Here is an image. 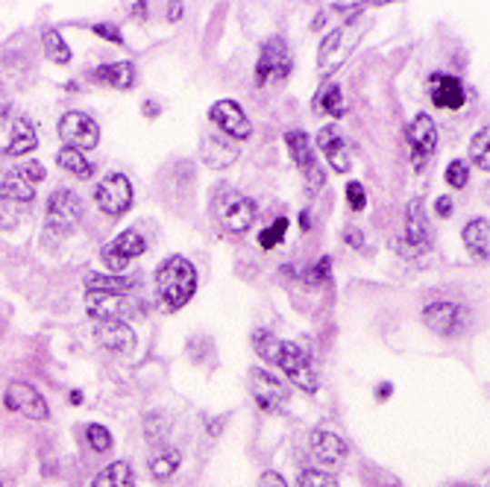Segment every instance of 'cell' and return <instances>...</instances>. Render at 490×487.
I'll return each mask as SVG.
<instances>
[{
  "mask_svg": "<svg viewBox=\"0 0 490 487\" xmlns=\"http://www.w3.org/2000/svg\"><path fill=\"white\" fill-rule=\"evenodd\" d=\"M138 285L135 279L126 276H103V273H88L85 276V291H103V293H126Z\"/></svg>",
  "mask_w": 490,
  "mask_h": 487,
  "instance_id": "obj_31",
  "label": "cell"
},
{
  "mask_svg": "<svg viewBox=\"0 0 490 487\" xmlns=\"http://www.w3.org/2000/svg\"><path fill=\"white\" fill-rule=\"evenodd\" d=\"M453 200L449 197H437L435 200V212H437V217H453Z\"/></svg>",
  "mask_w": 490,
  "mask_h": 487,
  "instance_id": "obj_44",
  "label": "cell"
},
{
  "mask_svg": "<svg viewBox=\"0 0 490 487\" xmlns=\"http://www.w3.org/2000/svg\"><path fill=\"white\" fill-rule=\"evenodd\" d=\"M133 12L141 18V15H145V12H147V6H145V4H135V6H133Z\"/></svg>",
  "mask_w": 490,
  "mask_h": 487,
  "instance_id": "obj_49",
  "label": "cell"
},
{
  "mask_svg": "<svg viewBox=\"0 0 490 487\" xmlns=\"http://www.w3.org/2000/svg\"><path fill=\"white\" fill-rule=\"evenodd\" d=\"M288 233V217H276L274 224H270L265 233L259 235V244H262V250H274L282 244V238H285Z\"/></svg>",
  "mask_w": 490,
  "mask_h": 487,
  "instance_id": "obj_36",
  "label": "cell"
},
{
  "mask_svg": "<svg viewBox=\"0 0 490 487\" xmlns=\"http://www.w3.org/2000/svg\"><path fill=\"white\" fill-rule=\"evenodd\" d=\"M285 144H288V153H291V162L296 164V171L303 174L305 185L312 194H320L326 185V171L320 168V162L315 159V150H312V141L303 130H291L285 133Z\"/></svg>",
  "mask_w": 490,
  "mask_h": 487,
  "instance_id": "obj_8",
  "label": "cell"
},
{
  "mask_svg": "<svg viewBox=\"0 0 490 487\" xmlns=\"http://www.w3.org/2000/svg\"><path fill=\"white\" fill-rule=\"evenodd\" d=\"M423 323L429 326L432 332L444 338L461 335L464 326L470 323V312L464 305L453 303V300H441V303H429L423 309Z\"/></svg>",
  "mask_w": 490,
  "mask_h": 487,
  "instance_id": "obj_13",
  "label": "cell"
},
{
  "mask_svg": "<svg viewBox=\"0 0 490 487\" xmlns=\"http://www.w3.org/2000/svg\"><path fill=\"white\" fill-rule=\"evenodd\" d=\"M35 147H38V133H35L33 121L27 118V114H15V118H12V138H9V144L0 150V156L18 159V156L33 153Z\"/></svg>",
  "mask_w": 490,
  "mask_h": 487,
  "instance_id": "obj_21",
  "label": "cell"
},
{
  "mask_svg": "<svg viewBox=\"0 0 490 487\" xmlns=\"http://www.w3.org/2000/svg\"><path fill=\"white\" fill-rule=\"evenodd\" d=\"M197 291V267L185 255H167L156 267V293L165 312L185 309Z\"/></svg>",
  "mask_w": 490,
  "mask_h": 487,
  "instance_id": "obj_1",
  "label": "cell"
},
{
  "mask_svg": "<svg viewBox=\"0 0 490 487\" xmlns=\"http://www.w3.org/2000/svg\"><path fill=\"white\" fill-rule=\"evenodd\" d=\"M405 241H408V247L415 250V253H425V250L432 247V235H429V226H425L420 200L408 203V212H405Z\"/></svg>",
  "mask_w": 490,
  "mask_h": 487,
  "instance_id": "obj_23",
  "label": "cell"
},
{
  "mask_svg": "<svg viewBox=\"0 0 490 487\" xmlns=\"http://www.w3.org/2000/svg\"><path fill=\"white\" fill-rule=\"evenodd\" d=\"M365 33H367V21L358 15V18L344 21L338 30H332L324 38V45H320V50H317V71L324 80H329L335 71L344 68V62L353 56V50L358 47Z\"/></svg>",
  "mask_w": 490,
  "mask_h": 487,
  "instance_id": "obj_2",
  "label": "cell"
},
{
  "mask_svg": "<svg viewBox=\"0 0 490 487\" xmlns=\"http://www.w3.org/2000/svg\"><path fill=\"white\" fill-rule=\"evenodd\" d=\"M56 164L62 171H68L71 176H76V179H92L95 176V164L85 159V153L74 150V147H62L56 153Z\"/></svg>",
  "mask_w": 490,
  "mask_h": 487,
  "instance_id": "obj_27",
  "label": "cell"
},
{
  "mask_svg": "<svg viewBox=\"0 0 490 487\" xmlns=\"http://www.w3.org/2000/svg\"><path fill=\"white\" fill-rule=\"evenodd\" d=\"M83 221V200L71 188H59L47 197V229L56 235L74 233Z\"/></svg>",
  "mask_w": 490,
  "mask_h": 487,
  "instance_id": "obj_9",
  "label": "cell"
},
{
  "mask_svg": "<svg viewBox=\"0 0 490 487\" xmlns=\"http://www.w3.org/2000/svg\"><path fill=\"white\" fill-rule=\"evenodd\" d=\"M59 138L74 150H95L100 144V126L92 114L85 112H65L56 124Z\"/></svg>",
  "mask_w": 490,
  "mask_h": 487,
  "instance_id": "obj_12",
  "label": "cell"
},
{
  "mask_svg": "<svg viewBox=\"0 0 490 487\" xmlns=\"http://www.w3.org/2000/svg\"><path fill=\"white\" fill-rule=\"evenodd\" d=\"M329 279H332V262H329V259H320L317 264H312V267H308V271L303 273V282H305V285H312V288L326 285Z\"/></svg>",
  "mask_w": 490,
  "mask_h": 487,
  "instance_id": "obj_38",
  "label": "cell"
},
{
  "mask_svg": "<svg viewBox=\"0 0 490 487\" xmlns=\"http://www.w3.org/2000/svg\"><path fill=\"white\" fill-rule=\"evenodd\" d=\"M470 162H473L479 171L490 174V126H487V124H485L482 130L473 135V141H470Z\"/></svg>",
  "mask_w": 490,
  "mask_h": 487,
  "instance_id": "obj_32",
  "label": "cell"
},
{
  "mask_svg": "<svg viewBox=\"0 0 490 487\" xmlns=\"http://www.w3.org/2000/svg\"><path fill=\"white\" fill-rule=\"evenodd\" d=\"M133 200H135V191H133V183L130 176L124 174H109L103 183L95 188V203L103 214L109 217H121L133 209Z\"/></svg>",
  "mask_w": 490,
  "mask_h": 487,
  "instance_id": "obj_11",
  "label": "cell"
},
{
  "mask_svg": "<svg viewBox=\"0 0 490 487\" xmlns=\"http://www.w3.org/2000/svg\"><path fill=\"white\" fill-rule=\"evenodd\" d=\"M215 214L226 233L241 235V233H250L253 229L255 217H259V209H255V203L247 194H241L235 188H224L215 200Z\"/></svg>",
  "mask_w": 490,
  "mask_h": 487,
  "instance_id": "obj_3",
  "label": "cell"
},
{
  "mask_svg": "<svg viewBox=\"0 0 490 487\" xmlns=\"http://www.w3.org/2000/svg\"><path fill=\"white\" fill-rule=\"evenodd\" d=\"M332 9L344 18H358L365 12V4H332Z\"/></svg>",
  "mask_w": 490,
  "mask_h": 487,
  "instance_id": "obj_42",
  "label": "cell"
},
{
  "mask_svg": "<svg viewBox=\"0 0 490 487\" xmlns=\"http://www.w3.org/2000/svg\"><path fill=\"white\" fill-rule=\"evenodd\" d=\"M344 238H346V244H350V247H355V250L361 247V244H365V238H361L358 229H346V235H344Z\"/></svg>",
  "mask_w": 490,
  "mask_h": 487,
  "instance_id": "obj_45",
  "label": "cell"
},
{
  "mask_svg": "<svg viewBox=\"0 0 490 487\" xmlns=\"http://www.w3.org/2000/svg\"><path fill=\"white\" fill-rule=\"evenodd\" d=\"M85 438H88V446H92L95 452H109L112 450V434L106 426H100V422H92V426L85 429Z\"/></svg>",
  "mask_w": 490,
  "mask_h": 487,
  "instance_id": "obj_37",
  "label": "cell"
},
{
  "mask_svg": "<svg viewBox=\"0 0 490 487\" xmlns=\"http://www.w3.org/2000/svg\"><path fill=\"white\" fill-rule=\"evenodd\" d=\"M85 312L97 323L109 320H124L126 314H135L138 305L126 293H103V291H85Z\"/></svg>",
  "mask_w": 490,
  "mask_h": 487,
  "instance_id": "obj_16",
  "label": "cell"
},
{
  "mask_svg": "<svg viewBox=\"0 0 490 487\" xmlns=\"http://www.w3.org/2000/svg\"><path fill=\"white\" fill-rule=\"evenodd\" d=\"M274 364L282 370V373H288V379H291L300 391L315 393V391L320 388L317 373H315V367H312V358H308V350H303L300 343L279 341V350H276V355H274Z\"/></svg>",
  "mask_w": 490,
  "mask_h": 487,
  "instance_id": "obj_5",
  "label": "cell"
},
{
  "mask_svg": "<svg viewBox=\"0 0 490 487\" xmlns=\"http://www.w3.org/2000/svg\"><path fill=\"white\" fill-rule=\"evenodd\" d=\"M291 68H294V59H291V50L285 45V38H282V35L267 38V42L262 45L259 62H255V85L262 88L267 83L288 80Z\"/></svg>",
  "mask_w": 490,
  "mask_h": 487,
  "instance_id": "obj_6",
  "label": "cell"
},
{
  "mask_svg": "<svg viewBox=\"0 0 490 487\" xmlns=\"http://www.w3.org/2000/svg\"><path fill=\"white\" fill-rule=\"evenodd\" d=\"M405 138H408V153H411V168L417 174L425 171L437 153V126L432 121V114L417 112L415 121L408 124Z\"/></svg>",
  "mask_w": 490,
  "mask_h": 487,
  "instance_id": "obj_7",
  "label": "cell"
},
{
  "mask_svg": "<svg viewBox=\"0 0 490 487\" xmlns=\"http://www.w3.org/2000/svg\"><path fill=\"white\" fill-rule=\"evenodd\" d=\"M300 226H303V229H308V212H303V214H300Z\"/></svg>",
  "mask_w": 490,
  "mask_h": 487,
  "instance_id": "obj_50",
  "label": "cell"
},
{
  "mask_svg": "<svg viewBox=\"0 0 490 487\" xmlns=\"http://www.w3.org/2000/svg\"><path fill=\"white\" fill-rule=\"evenodd\" d=\"M235 159H238V150H235V144H229L224 135H209L203 141V162L209 164V168H215V171L229 168Z\"/></svg>",
  "mask_w": 490,
  "mask_h": 487,
  "instance_id": "obj_26",
  "label": "cell"
},
{
  "mask_svg": "<svg viewBox=\"0 0 490 487\" xmlns=\"http://www.w3.org/2000/svg\"><path fill=\"white\" fill-rule=\"evenodd\" d=\"M4 405L9 408L12 414H21V417H27L33 422H47L50 420L47 400L27 382H12L6 388V393H4Z\"/></svg>",
  "mask_w": 490,
  "mask_h": 487,
  "instance_id": "obj_14",
  "label": "cell"
},
{
  "mask_svg": "<svg viewBox=\"0 0 490 487\" xmlns=\"http://www.w3.org/2000/svg\"><path fill=\"white\" fill-rule=\"evenodd\" d=\"M446 185L449 188H455V191H461V188H467V183H470V162H464V159H453L446 164Z\"/></svg>",
  "mask_w": 490,
  "mask_h": 487,
  "instance_id": "obj_35",
  "label": "cell"
},
{
  "mask_svg": "<svg viewBox=\"0 0 490 487\" xmlns=\"http://www.w3.org/2000/svg\"><path fill=\"white\" fill-rule=\"evenodd\" d=\"M259 487H288V482L282 479L276 470H267V472H262V479H259Z\"/></svg>",
  "mask_w": 490,
  "mask_h": 487,
  "instance_id": "obj_43",
  "label": "cell"
},
{
  "mask_svg": "<svg viewBox=\"0 0 490 487\" xmlns=\"http://www.w3.org/2000/svg\"><path fill=\"white\" fill-rule=\"evenodd\" d=\"M145 250H147V241L141 238V233H135V229H126V233H121L118 238L103 244V247H100V262H103L106 271L124 273L126 267L138 259V255H145Z\"/></svg>",
  "mask_w": 490,
  "mask_h": 487,
  "instance_id": "obj_10",
  "label": "cell"
},
{
  "mask_svg": "<svg viewBox=\"0 0 490 487\" xmlns=\"http://www.w3.org/2000/svg\"><path fill=\"white\" fill-rule=\"evenodd\" d=\"M209 121L229 138L244 141V138L253 135V124H250V118L244 114V109L235 104V100H217V104L209 109Z\"/></svg>",
  "mask_w": 490,
  "mask_h": 487,
  "instance_id": "obj_18",
  "label": "cell"
},
{
  "mask_svg": "<svg viewBox=\"0 0 490 487\" xmlns=\"http://www.w3.org/2000/svg\"><path fill=\"white\" fill-rule=\"evenodd\" d=\"M179 452L176 450H165V452H156L150 458V472H153V479H159V482H165V479H171L174 472L179 470Z\"/></svg>",
  "mask_w": 490,
  "mask_h": 487,
  "instance_id": "obj_33",
  "label": "cell"
},
{
  "mask_svg": "<svg viewBox=\"0 0 490 487\" xmlns=\"http://www.w3.org/2000/svg\"><path fill=\"white\" fill-rule=\"evenodd\" d=\"M47 176L42 162H24L15 168L0 171V200L30 203L35 197V185Z\"/></svg>",
  "mask_w": 490,
  "mask_h": 487,
  "instance_id": "obj_4",
  "label": "cell"
},
{
  "mask_svg": "<svg viewBox=\"0 0 490 487\" xmlns=\"http://www.w3.org/2000/svg\"><path fill=\"white\" fill-rule=\"evenodd\" d=\"M429 97L437 109H449L458 112L464 104H467V88L453 74H432L429 76Z\"/></svg>",
  "mask_w": 490,
  "mask_h": 487,
  "instance_id": "obj_19",
  "label": "cell"
},
{
  "mask_svg": "<svg viewBox=\"0 0 490 487\" xmlns=\"http://www.w3.org/2000/svg\"><path fill=\"white\" fill-rule=\"evenodd\" d=\"M6 114H9V109H6L4 104H0V121H4V118H6Z\"/></svg>",
  "mask_w": 490,
  "mask_h": 487,
  "instance_id": "obj_51",
  "label": "cell"
},
{
  "mask_svg": "<svg viewBox=\"0 0 490 487\" xmlns=\"http://www.w3.org/2000/svg\"><path fill=\"white\" fill-rule=\"evenodd\" d=\"M0 487H4V482H0Z\"/></svg>",
  "mask_w": 490,
  "mask_h": 487,
  "instance_id": "obj_52",
  "label": "cell"
},
{
  "mask_svg": "<svg viewBox=\"0 0 490 487\" xmlns=\"http://www.w3.org/2000/svg\"><path fill=\"white\" fill-rule=\"evenodd\" d=\"M250 393H253L255 405H259V412H265V414H276V412H282V405L288 403V388L262 367L250 370Z\"/></svg>",
  "mask_w": 490,
  "mask_h": 487,
  "instance_id": "obj_15",
  "label": "cell"
},
{
  "mask_svg": "<svg viewBox=\"0 0 490 487\" xmlns=\"http://www.w3.org/2000/svg\"><path fill=\"white\" fill-rule=\"evenodd\" d=\"M42 50H45V56L54 62V65H59V68L71 65V47H68L65 38H62L59 30L47 27V30L42 33Z\"/></svg>",
  "mask_w": 490,
  "mask_h": 487,
  "instance_id": "obj_28",
  "label": "cell"
},
{
  "mask_svg": "<svg viewBox=\"0 0 490 487\" xmlns=\"http://www.w3.org/2000/svg\"><path fill=\"white\" fill-rule=\"evenodd\" d=\"M95 335L100 341V347H106L109 353L135 350V332L126 326L124 320H109V323H100Z\"/></svg>",
  "mask_w": 490,
  "mask_h": 487,
  "instance_id": "obj_22",
  "label": "cell"
},
{
  "mask_svg": "<svg viewBox=\"0 0 490 487\" xmlns=\"http://www.w3.org/2000/svg\"><path fill=\"white\" fill-rule=\"evenodd\" d=\"M95 83L118 88V92H130L135 85V65L133 62H109V65L95 68Z\"/></svg>",
  "mask_w": 490,
  "mask_h": 487,
  "instance_id": "obj_24",
  "label": "cell"
},
{
  "mask_svg": "<svg viewBox=\"0 0 490 487\" xmlns=\"http://www.w3.org/2000/svg\"><path fill=\"white\" fill-rule=\"evenodd\" d=\"M308 455L315 461V470H338L346 458V443L338 438L335 432H326V429H315L312 438H308Z\"/></svg>",
  "mask_w": 490,
  "mask_h": 487,
  "instance_id": "obj_17",
  "label": "cell"
},
{
  "mask_svg": "<svg viewBox=\"0 0 490 487\" xmlns=\"http://www.w3.org/2000/svg\"><path fill=\"white\" fill-rule=\"evenodd\" d=\"M179 18H183V4L167 6V21H179Z\"/></svg>",
  "mask_w": 490,
  "mask_h": 487,
  "instance_id": "obj_47",
  "label": "cell"
},
{
  "mask_svg": "<svg viewBox=\"0 0 490 487\" xmlns=\"http://www.w3.org/2000/svg\"><path fill=\"white\" fill-rule=\"evenodd\" d=\"M253 350H255V355L262 358V362L274 364V355L279 350V338L270 329H255L253 332Z\"/></svg>",
  "mask_w": 490,
  "mask_h": 487,
  "instance_id": "obj_34",
  "label": "cell"
},
{
  "mask_svg": "<svg viewBox=\"0 0 490 487\" xmlns=\"http://www.w3.org/2000/svg\"><path fill=\"white\" fill-rule=\"evenodd\" d=\"M296 487H338V482H335V476H329V472L312 467V470H303L300 472Z\"/></svg>",
  "mask_w": 490,
  "mask_h": 487,
  "instance_id": "obj_39",
  "label": "cell"
},
{
  "mask_svg": "<svg viewBox=\"0 0 490 487\" xmlns=\"http://www.w3.org/2000/svg\"><path fill=\"white\" fill-rule=\"evenodd\" d=\"M92 487H135L133 467L126 464V461H115V464H109L106 470L97 472Z\"/></svg>",
  "mask_w": 490,
  "mask_h": 487,
  "instance_id": "obj_29",
  "label": "cell"
},
{
  "mask_svg": "<svg viewBox=\"0 0 490 487\" xmlns=\"http://www.w3.org/2000/svg\"><path fill=\"white\" fill-rule=\"evenodd\" d=\"M391 393H394V384H391V382H382L379 388H376V400H379V403H385Z\"/></svg>",
  "mask_w": 490,
  "mask_h": 487,
  "instance_id": "obj_46",
  "label": "cell"
},
{
  "mask_svg": "<svg viewBox=\"0 0 490 487\" xmlns=\"http://www.w3.org/2000/svg\"><path fill=\"white\" fill-rule=\"evenodd\" d=\"M95 35H100V38H106V42H112V45H124V35L118 33V27H115V24H95Z\"/></svg>",
  "mask_w": 490,
  "mask_h": 487,
  "instance_id": "obj_41",
  "label": "cell"
},
{
  "mask_svg": "<svg viewBox=\"0 0 490 487\" xmlns=\"http://www.w3.org/2000/svg\"><path fill=\"white\" fill-rule=\"evenodd\" d=\"M346 203H350L353 212H361L367 206V194H365V185L361 183H350L346 185Z\"/></svg>",
  "mask_w": 490,
  "mask_h": 487,
  "instance_id": "obj_40",
  "label": "cell"
},
{
  "mask_svg": "<svg viewBox=\"0 0 490 487\" xmlns=\"http://www.w3.org/2000/svg\"><path fill=\"white\" fill-rule=\"evenodd\" d=\"M145 114H147V118H156V114H159V104L147 100V104H145Z\"/></svg>",
  "mask_w": 490,
  "mask_h": 487,
  "instance_id": "obj_48",
  "label": "cell"
},
{
  "mask_svg": "<svg viewBox=\"0 0 490 487\" xmlns=\"http://www.w3.org/2000/svg\"><path fill=\"white\" fill-rule=\"evenodd\" d=\"M464 247L473 255V259H485L490 255V221L487 217H473V221L464 226Z\"/></svg>",
  "mask_w": 490,
  "mask_h": 487,
  "instance_id": "obj_25",
  "label": "cell"
},
{
  "mask_svg": "<svg viewBox=\"0 0 490 487\" xmlns=\"http://www.w3.org/2000/svg\"><path fill=\"white\" fill-rule=\"evenodd\" d=\"M312 109H315V112H324V114H332L335 121H341L344 112H346L341 85H338V83H329L324 92H320V94L312 100Z\"/></svg>",
  "mask_w": 490,
  "mask_h": 487,
  "instance_id": "obj_30",
  "label": "cell"
},
{
  "mask_svg": "<svg viewBox=\"0 0 490 487\" xmlns=\"http://www.w3.org/2000/svg\"><path fill=\"white\" fill-rule=\"evenodd\" d=\"M317 147L324 153V159L332 164L335 174H350L353 162H350V150H346V141H344V133L338 126H320L317 133Z\"/></svg>",
  "mask_w": 490,
  "mask_h": 487,
  "instance_id": "obj_20",
  "label": "cell"
}]
</instances>
